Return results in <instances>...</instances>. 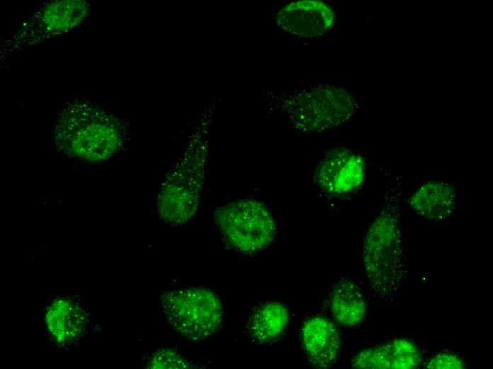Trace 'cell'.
I'll return each instance as SVG.
<instances>
[{
    "label": "cell",
    "instance_id": "obj_1",
    "mask_svg": "<svg viewBox=\"0 0 493 369\" xmlns=\"http://www.w3.org/2000/svg\"><path fill=\"white\" fill-rule=\"evenodd\" d=\"M400 192L401 189L392 184L387 202L368 228L363 245V262L370 286L385 300L395 297L405 272Z\"/></svg>",
    "mask_w": 493,
    "mask_h": 369
},
{
    "label": "cell",
    "instance_id": "obj_2",
    "mask_svg": "<svg viewBox=\"0 0 493 369\" xmlns=\"http://www.w3.org/2000/svg\"><path fill=\"white\" fill-rule=\"evenodd\" d=\"M160 300L168 324L188 341L204 340L221 326L222 302L219 296L210 289L172 290L162 294Z\"/></svg>",
    "mask_w": 493,
    "mask_h": 369
},
{
    "label": "cell",
    "instance_id": "obj_3",
    "mask_svg": "<svg viewBox=\"0 0 493 369\" xmlns=\"http://www.w3.org/2000/svg\"><path fill=\"white\" fill-rule=\"evenodd\" d=\"M215 224L225 241L244 253L267 247L276 235V223L268 208L253 199H239L218 208Z\"/></svg>",
    "mask_w": 493,
    "mask_h": 369
},
{
    "label": "cell",
    "instance_id": "obj_4",
    "mask_svg": "<svg viewBox=\"0 0 493 369\" xmlns=\"http://www.w3.org/2000/svg\"><path fill=\"white\" fill-rule=\"evenodd\" d=\"M364 173V163L358 155L346 148H337L321 161L316 175L324 190L343 194L358 189L363 183Z\"/></svg>",
    "mask_w": 493,
    "mask_h": 369
},
{
    "label": "cell",
    "instance_id": "obj_5",
    "mask_svg": "<svg viewBox=\"0 0 493 369\" xmlns=\"http://www.w3.org/2000/svg\"><path fill=\"white\" fill-rule=\"evenodd\" d=\"M355 101L346 91L327 88L320 102L307 104L300 101L293 107L295 121L310 128H326L348 119L352 115Z\"/></svg>",
    "mask_w": 493,
    "mask_h": 369
},
{
    "label": "cell",
    "instance_id": "obj_6",
    "mask_svg": "<svg viewBox=\"0 0 493 369\" xmlns=\"http://www.w3.org/2000/svg\"><path fill=\"white\" fill-rule=\"evenodd\" d=\"M276 21L283 31L290 35L315 38L332 27L334 13L329 5L322 1H297L280 9Z\"/></svg>",
    "mask_w": 493,
    "mask_h": 369
},
{
    "label": "cell",
    "instance_id": "obj_7",
    "mask_svg": "<svg viewBox=\"0 0 493 369\" xmlns=\"http://www.w3.org/2000/svg\"><path fill=\"white\" fill-rule=\"evenodd\" d=\"M303 351L310 363L318 368L332 366L341 351V336L332 321L320 316L308 318L300 329Z\"/></svg>",
    "mask_w": 493,
    "mask_h": 369
},
{
    "label": "cell",
    "instance_id": "obj_8",
    "mask_svg": "<svg viewBox=\"0 0 493 369\" xmlns=\"http://www.w3.org/2000/svg\"><path fill=\"white\" fill-rule=\"evenodd\" d=\"M422 360V353L414 342L395 338L358 351L351 363L355 368L413 369Z\"/></svg>",
    "mask_w": 493,
    "mask_h": 369
},
{
    "label": "cell",
    "instance_id": "obj_9",
    "mask_svg": "<svg viewBox=\"0 0 493 369\" xmlns=\"http://www.w3.org/2000/svg\"><path fill=\"white\" fill-rule=\"evenodd\" d=\"M455 199L454 186L444 181L431 180L410 196L407 203L421 217L439 222L448 219L453 213Z\"/></svg>",
    "mask_w": 493,
    "mask_h": 369
},
{
    "label": "cell",
    "instance_id": "obj_10",
    "mask_svg": "<svg viewBox=\"0 0 493 369\" xmlns=\"http://www.w3.org/2000/svg\"><path fill=\"white\" fill-rule=\"evenodd\" d=\"M328 304L333 319L345 327L360 324L366 315L363 294L353 281L343 278L336 282L328 294Z\"/></svg>",
    "mask_w": 493,
    "mask_h": 369
},
{
    "label": "cell",
    "instance_id": "obj_11",
    "mask_svg": "<svg viewBox=\"0 0 493 369\" xmlns=\"http://www.w3.org/2000/svg\"><path fill=\"white\" fill-rule=\"evenodd\" d=\"M288 309L278 302H268L257 306L246 324L249 338L259 344L272 343L281 338L288 325Z\"/></svg>",
    "mask_w": 493,
    "mask_h": 369
},
{
    "label": "cell",
    "instance_id": "obj_12",
    "mask_svg": "<svg viewBox=\"0 0 493 369\" xmlns=\"http://www.w3.org/2000/svg\"><path fill=\"white\" fill-rule=\"evenodd\" d=\"M47 328L60 343H69L79 336L84 319L81 311L70 300L62 299L53 302L45 314Z\"/></svg>",
    "mask_w": 493,
    "mask_h": 369
},
{
    "label": "cell",
    "instance_id": "obj_13",
    "mask_svg": "<svg viewBox=\"0 0 493 369\" xmlns=\"http://www.w3.org/2000/svg\"><path fill=\"white\" fill-rule=\"evenodd\" d=\"M148 366L150 368H194L188 360L176 351L163 348L150 358Z\"/></svg>",
    "mask_w": 493,
    "mask_h": 369
},
{
    "label": "cell",
    "instance_id": "obj_14",
    "mask_svg": "<svg viewBox=\"0 0 493 369\" xmlns=\"http://www.w3.org/2000/svg\"><path fill=\"white\" fill-rule=\"evenodd\" d=\"M425 367L434 369H463L467 367V364L455 353L442 352L429 359Z\"/></svg>",
    "mask_w": 493,
    "mask_h": 369
}]
</instances>
